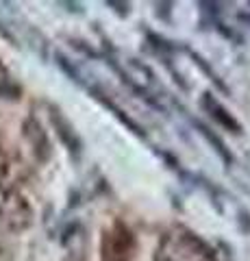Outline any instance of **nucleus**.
<instances>
[{"instance_id": "obj_1", "label": "nucleus", "mask_w": 250, "mask_h": 261, "mask_svg": "<svg viewBox=\"0 0 250 261\" xmlns=\"http://www.w3.org/2000/svg\"><path fill=\"white\" fill-rule=\"evenodd\" d=\"M33 224V207L20 192L5 194L0 200V235L22 233Z\"/></svg>"}, {"instance_id": "obj_2", "label": "nucleus", "mask_w": 250, "mask_h": 261, "mask_svg": "<svg viewBox=\"0 0 250 261\" xmlns=\"http://www.w3.org/2000/svg\"><path fill=\"white\" fill-rule=\"evenodd\" d=\"M135 235L122 220H114L102 233L100 261H133Z\"/></svg>"}, {"instance_id": "obj_3", "label": "nucleus", "mask_w": 250, "mask_h": 261, "mask_svg": "<svg viewBox=\"0 0 250 261\" xmlns=\"http://www.w3.org/2000/svg\"><path fill=\"white\" fill-rule=\"evenodd\" d=\"M24 174H26L24 161L15 152L0 148V192L3 196L18 192L20 183L24 181Z\"/></svg>"}, {"instance_id": "obj_4", "label": "nucleus", "mask_w": 250, "mask_h": 261, "mask_svg": "<svg viewBox=\"0 0 250 261\" xmlns=\"http://www.w3.org/2000/svg\"><path fill=\"white\" fill-rule=\"evenodd\" d=\"M200 105H203V109H205L222 128L231 130V133H241V124H239L235 118H233V113L227 111V107H224L220 100H215L213 94L207 92V94L203 96V100H200Z\"/></svg>"}, {"instance_id": "obj_5", "label": "nucleus", "mask_w": 250, "mask_h": 261, "mask_svg": "<svg viewBox=\"0 0 250 261\" xmlns=\"http://www.w3.org/2000/svg\"><path fill=\"white\" fill-rule=\"evenodd\" d=\"M193 126H196V128H198V133L203 135L205 140L213 146V150H215V152H217V154H220V157L224 159V163H233V157H231V152L227 150V146H224V142H222L220 137H217V135L213 133L211 128L205 126L203 122H198V120H193Z\"/></svg>"}, {"instance_id": "obj_6", "label": "nucleus", "mask_w": 250, "mask_h": 261, "mask_svg": "<svg viewBox=\"0 0 250 261\" xmlns=\"http://www.w3.org/2000/svg\"><path fill=\"white\" fill-rule=\"evenodd\" d=\"M100 100H102L104 105H107V107H109L111 111H114V113H116V116H118L120 120H122V122H124V124H126L128 128H133V130H135V133H137V135H140V137H144V130H142L140 126H137V124H135V122H133L131 118H126L122 109H120V107H116V105H114V102H111V100H107V98H100Z\"/></svg>"}, {"instance_id": "obj_7", "label": "nucleus", "mask_w": 250, "mask_h": 261, "mask_svg": "<svg viewBox=\"0 0 250 261\" xmlns=\"http://www.w3.org/2000/svg\"><path fill=\"white\" fill-rule=\"evenodd\" d=\"M191 57H193V59H196V63H198V68H200V70H205V72H207V74H209V76H211V81H213V83H215V85H220V87L224 89V83H222V81H220V79H217V76H215V72H213L211 68H209V65H207V61L203 59V57H200V55H196V53H191Z\"/></svg>"}, {"instance_id": "obj_8", "label": "nucleus", "mask_w": 250, "mask_h": 261, "mask_svg": "<svg viewBox=\"0 0 250 261\" xmlns=\"http://www.w3.org/2000/svg\"><path fill=\"white\" fill-rule=\"evenodd\" d=\"M5 72H7V70H5V65H3V61H0V76H3V74H5Z\"/></svg>"}]
</instances>
